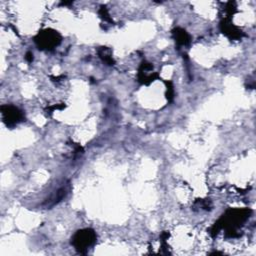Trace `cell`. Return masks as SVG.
<instances>
[{"label":"cell","instance_id":"cell-1","mask_svg":"<svg viewBox=\"0 0 256 256\" xmlns=\"http://www.w3.org/2000/svg\"><path fill=\"white\" fill-rule=\"evenodd\" d=\"M94 233L86 230L85 232H79L77 234L74 239V244L77 249L82 251V249H87V247H89L94 242Z\"/></svg>","mask_w":256,"mask_h":256}]
</instances>
